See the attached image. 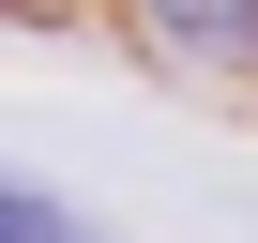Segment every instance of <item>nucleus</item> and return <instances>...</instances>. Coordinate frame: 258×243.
Returning a JSON list of instances; mask_svg holds the SVG:
<instances>
[{
  "mask_svg": "<svg viewBox=\"0 0 258 243\" xmlns=\"http://www.w3.org/2000/svg\"><path fill=\"white\" fill-rule=\"evenodd\" d=\"M0 243H106L91 213H61L46 183H16V167H0Z\"/></svg>",
  "mask_w": 258,
  "mask_h": 243,
  "instance_id": "nucleus-2",
  "label": "nucleus"
},
{
  "mask_svg": "<svg viewBox=\"0 0 258 243\" xmlns=\"http://www.w3.org/2000/svg\"><path fill=\"white\" fill-rule=\"evenodd\" d=\"M152 16V46L167 61H213V76H243L258 61V0H137Z\"/></svg>",
  "mask_w": 258,
  "mask_h": 243,
  "instance_id": "nucleus-1",
  "label": "nucleus"
}]
</instances>
